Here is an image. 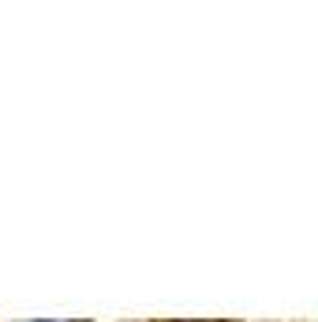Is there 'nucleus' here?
<instances>
[{"label": "nucleus", "instance_id": "obj_1", "mask_svg": "<svg viewBox=\"0 0 318 322\" xmlns=\"http://www.w3.org/2000/svg\"><path fill=\"white\" fill-rule=\"evenodd\" d=\"M34 322H49V318H34Z\"/></svg>", "mask_w": 318, "mask_h": 322}]
</instances>
